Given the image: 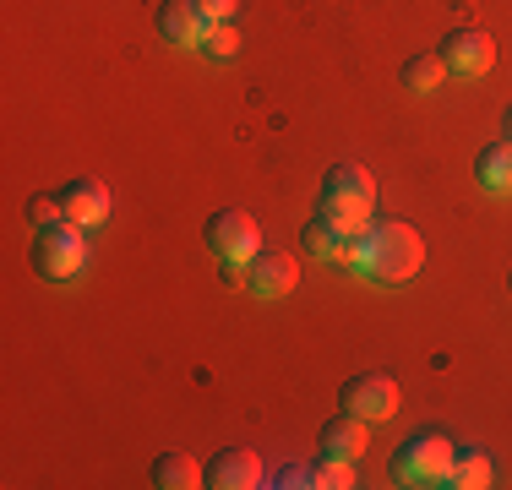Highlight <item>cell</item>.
I'll use <instances>...</instances> for the list:
<instances>
[{
    "label": "cell",
    "instance_id": "cell-21",
    "mask_svg": "<svg viewBox=\"0 0 512 490\" xmlns=\"http://www.w3.org/2000/svg\"><path fill=\"white\" fill-rule=\"evenodd\" d=\"M191 6H197L207 22H229V17L240 11V0H191Z\"/></svg>",
    "mask_w": 512,
    "mask_h": 490
},
{
    "label": "cell",
    "instance_id": "cell-10",
    "mask_svg": "<svg viewBox=\"0 0 512 490\" xmlns=\"http://www.w3.org/2000/svg\"><path fill=\"white\" fill-rule=\"evenodd\" d=\"M60 202H66V218L82 229H99L109 218V186L93 175H77L71 186H60Z\"/></svg>",
    "mask_w": 512,
    "mask_h": 490
},
{
    "label": "cell",
    "instance_id": "cell-19",
    "mask_svg": "<svg viewBox=\"0 0 512 490\" xmlns=\"http://www.w3.org/2000/svg\"><path fill=\"white\" fill-rule=\"evenodd\" d=\"M202 49L213 60H235V49H240V33L229 28V22H213V28H207V39H202Z\"/></svg>",
    "mask_w": 512,
    "mask_h": 490
},
{
    "label": "cell",
    "instance_id": "cell-2",
    "mask_svg": "<svg viewBox=\"0 0 512 490\" xmlns=\"http://www.w3.org/2000/svg\"><path fill=\"white\" fill-rule=\"evenodd\" d=\"M376 180L365 175L360 164H333L322 180V207H316V218H327L333 229H344L349 240H360L365 229L376 224Z\"/></svg>",
    "mask_w": 512,
    "mask_h": 490
},
{
    "label": "cell",
    "instance_id": "cell-8",
    "mask_svg": "<svg viewBox=\"0 0 512 490\" xmlns=\"http://www.w3.org/2000/svg\"><path fill=\"white\" fill-rule=\"evenodd\" d=\"M300 284V262L289 251H256L246 262V289L256 300H284Z\"/></svg>",
    "mask_w": 512,
    "mask_h": 490
},
{
    "label": "cell",
    "instance_id": "cell-22",
    "mask_svg": "<svg viewBox=\"0 0 512 490\" xmlns=\"http://www.w3.org/2000/svg\"><path fill=\"white\" fill-rule=\"evenodd\" d=\"M502 126H507V142H512V109H507V120H502Z\"/></svg>",
    "mask_w": 512,
    "mask_h": 490
},
{
    "label": "cell",
    "instance_id": "cell-4",
    "mask_svg": "<svg viewBox=\"0 0 512 490\" xmlns=\"http://www.w3.org/2000/svg\"><path fill=\"white\" fill-rule=\"evenodd\" d=\"M88 267V240H82V224L60 218V224L39 229L33 235V273H44L50 284H71V278Z\"/></svg>",
    "mask_w": 512,
    "mask_h": 490
},
{
    "label": "cell",
    "instance_id": "cell-1",
    "mask_svg": "<svg viewBox=\"0 0 512 490\" xmlns=\"http://www.w3.org/2000/svg\"><path fill=\"white\" fill-rule=\"evenodd\" d=\"M349 267H360L371 284H409L425 267V240L404 218H382V224H371L355 240V262Z\"/></svg>",
    "mask_w": 512,
    "mask_h": 490
},
{
    "label": "cell",
    "instance_id": "cell-18",
    "mask_svg": "<svg viewBox=\"0 0 512 490\" xmlns=\"http://www.w3.org/2000/svg\"><path fill=\"white\" fill-rule=\"evenodd\" d=\"M311 485L316 490H355L360 480H355V463L349 458H327L322 452V463H311Z\"/></svg>",
    "mask_w": 512,
    "mask_h": 490
},
{
    "label": "cell",
    "instance_id": "cell-11",
    "mask_svg": "<svg viewBox=\"0 0 512 490\" xmlns=\"http://www.w3.org/2000/svg\"><path fill=\"white\" fill-rule=\"evenodd\" d=\"M262 458H256L251 447H229V452H218L213 463H207V485L213 490H251V485H267L262 480Z\"/></svg>",
    "mask_w": 512,
    "mask_h": 490
},
{
    "label": "cell",
    "instance_id": "cell-9",
    "mask_svg": "<svg viewBox=\"0 0 512 490\" xmlns=\"http://www.w3.org/2000/svg\"><path fill=\"white\" fill-rule=\"evenodd\" d=\"M153 22H158V33H164V44H180V49H202L207 28H213L191 0H158Z\"/></svg>",
    "mask_w": 512,
    "mask_h": 490
},
{
    "label": "cell",
    "instance_id": "cell-14",
    "mask_svg": "<svg viewBox=\"0 0 512 490\" xmlns=\"http://www.w3.org/2000/svg\"><path fill=\"white\" fill-rule=\"evenodd\" d=\"M153 485L158 490H197V485H207V469L191 452H158L153 458Z\"/></svg>",
    "mask_w": 512,
    "mask_h": 490
},
{
    "label": "cell",
    "instance_id": "cell-7",
    "mask_svg": "<svg viewBox=\"0 0 512 490\" xmlns=\"http://www.w3.org/2000/svg\"><path fill=\"white\" fill-rule=\"evenodd\" d=\"M436 55H442V66L453 71V77H485V71L496 66V39L485 28H453Z\"/></svg>",
    "mask_w": 512,
    "mask_h": 490
},
{
    "label": "cell",
    "instance_id": "cell-3",
    "mask_svg": "<svg viewBox=\"0 0 512 490\" xmlns=\"http://www.w3.org/2000/svg\"><path fill=\"white\" fill-rule=\"evenodd\" d=\"M453 458H458V447L442 431H420L393 452V480L398 485H447Z\"/></svg>",
    "mask_w": 512,
    "mask_h": 490
},
{
    "label": "cell",
    "instance_id": "cell-15",
    "mask_svg": "<svg viewBox=\"0 0 512 490\" xmlns=\"http://www.w3.org/2000/svg\"><path fill=\"white\" fill-rule=\"evenodd\" d=\"M496 480V463L485 447H458L453 458V474H447V490H485Z\"/></svg>",
    "mask_w": 512,
    "mask_h": 490
},
{
    "label": "cell",
    "instance_id": "cell-20",
    "mask_svg": "<svg viewBox=\"0 0 512 490\" xmlns=\"http://www.w3.org/2000/svg\"><path fill=\"white\" fill-rule=\"evenodd\" d=\"M60 218H66V202H60V196H28V224L33 229H50Z\"/></svg>",
    "mask_w": 512,
    "mask_h": 490
},
{
    "label": "cell",
    "instance_id": "cell-6",
    "mask_svg": "<svg viewBox=\"0 0 512 490\" xmlns=\"http://www.w3.org/2000/svg\"><path fill=\"white\" fill-rule=\"evenodd\" d=\"M338 403H344L349 414H360V420H393L398 414V382L387 371H365V376H349L344 392H338Z\"/></svg>",
    "mask_w": 512,
    "mask_h": 490
},
{
    "label": "cell",
    "instance_id": "cell-12",
    "mask_svg": "<svg viewBox=\"0 0 512 490\" xmlns=\"http://www.w3.org/2000/svg\"><path fill=\"white\" fill-rule=\"evenodd\" d=\"M371 447V420H360V414H333V420L322 425V452L327 458H349L355 463L360 452Z\"/></svg>",
    "mask_w": 512,
    "mask_h": 490
},
{
    "label": "cell",
    "instance_id": "cell-17",
    "mask_svg": "<svg viewBox=\"0 0 512 490\" xmlns=\"http://www.w3.org/2000/svg\"><path fill=\"white\" fill-rule=\"evenodd\" d=\"M442 77H447L442 55H409L404 60V88L409 93H436V88H442Z\"/></svg>",
    "mask_w": 512,
    "mask_h": 490
},
{
    "label": "cell",
    "instance_id": "cell-5",
    "mask_svg": "<svg viewBox=\"0 0 512 490\" xmlns=\"http://www.w3.org/2000/svg\"><path fill=\"white\" fill-rule=\"evenodd\" d=\"M207 251L224 267H246L262 251V224H256L246 207H224V213L207 218Z\"/></svg>",
    "mask_w": 512,
    "mask_h": 490
},
{
    "label": "cell",
    "instance_id": "cell-13",
    "mask_svg": "<svg viewBox=\"0 0 512 490\" xmlns=\"http://www.w3.org/2000/svg\"><path fill=\"white\" fill-rule=\"evenodd\" d=\"M300 245H306V256H316V262H355V240L344 235V229H333L327 218H311L306 235H300Z\"/></svg>",
    "mask_w": 512,
    "mask_h": 490
},
{
    "label": "cell",
    "instance_id": "cell-16",
    "mask_svg": "<svg viewBox=\"0 0 512 490\" xmlns=\"http://www.w3.org/2000/svg\"><path fill=\"white\" fill-rule=\"evenodd\" d=\"M474 180H480L485 191H512V142H491V147H480V158H474Z\"/></svg>",
    "mask_w": 512,
    "mask_h": 490
},
{
    "label": "cell",
    "instance_id": "cell-23",
    "mask_svg": "<svg viewBox=\"0 0 512 490\" xmlns=\"http://www.w3.org/2000/svg\"><path fill=\"white\" fill-rule=\"evenodd\" d=\"M507 284H512V273H507Z\"/></svg>",
    "mask_w": 512,
    "mask_h": 490
}]
</instances>
